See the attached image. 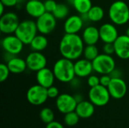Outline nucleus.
Returning a JSON list of instances; mask_svg holds the SVG:
<instances>
[{
    "instance_id": "18",
    "label": "nucleus",
    "mask_w": 129,
    "mask_h": 128,
    "mask_svg": "<svg viewBox=\"0 0 129 128\" xmlns=\"http://www.w3.org/2000/svg\"><path fill=\"white\" fill-rule=\"evenodd\" d=\"M24 8L27 14L36 19L46 12L44 2L42 0H27Z\"/></svg>"
},
{
    "instance_id": "24",
    "label": "nucleus",
    "mask_w": 129,
    "mask_h": 128,
    "mask_svg": "<svg viewBox=\"0 0 129 128\" xmlns=\"http://www.w3.org/2000/svg\"><path fill=\"white\" fill-rule=\"evenodd\" d=\"M89 21L99 22L102 20L104 17V11L102 7L99 5H93L87 13Z\"/></svg>"
},
{
    "instance_id": "22",
    "label": "nucleus",
    "mask_w": 129,
    "mask_h": 128,
    "mask_svg": "<svg viewBox=\"0 0 129 128\" xmlns=\"http://www.w3.org/2000/svg\"><path fill=\"white\" fill-rule=\"evenodd\" d=\"M6 64L8 65L11 73L13 74L23 73L27 69L26 60H23L17 56L13 57L8 61H7Z\"/></svg>"
},
{
    "instance_id": "7",
    "label": "nucleus",
    "mask_w": 129,
    "mask_h": 128,
    "mask_svg": "<svg viewBox=\"0 0 129 128\" xmlns=\"http://www.w3.org/2000/svg\"><path fill=\"white\" fill-rule=\"evenodd\" d=\"M20 21L18 15L12 11L6 12L1 15L0 31L5 35L14 34Z\"/></svg>"
},
{
    "instance_id": "31",
    "label": "nucleus",
    "mask_w": 129,
    "mask_h": 128,
    "mask_svg": "<svg viewBox=\"0 0 129 128\" xmlns=\"http://www.w3.org/2000/svg\"><path fill=\"white\" fill-rule=\"evenodd\" d=\"M58 3H57L56 0H45L44 1V5L46 12L53 13L55 10L57 5Z\"/></svg>"
},
{
    "instance_id": "23",
    "label": "nucleus",
    "mask_w": 129,
    "mask_h": 128,
    "mask_svg": "<svg viewBox=\"0 0 129 128\" xmlns=\"http://www.w3.org/2000/svg\"><path fill=\"white\" fill-rule=\"evenodd\" d=\"M48 45V40L45 35L39 34L37 35L29 44V46L33 51H39L42 52L46 49Z\"/></svg>"
},
{
    "instance_id": "12",
    "label": "nucleus",
    "mask_w": 129,
    "mask_h": 128,
    "mask_svg": "<svg viewBox=\"0 0 129 128\" xmlns=\"http://www.w3.org/2000/svg\"><path fill=\"white\" fill-rule=\"evenodd\" d=\"M78 103L74 96L69 94H61L56 100V106L58 111L63 114H67L76 110Z\"/></svg>"
},
{
    "instance_id": "37",
    "label": "nucleus",
    "mask_w": 129,
    "mask_h": 128,
    "mask_svg": "<svg viewBox=\"0 0 129 128\" xmlns=\"http://www.w3.org/2000/svg\"><path fill=\"white\" fill-rule=\"evenodd\" d=\"M110 75L111 76L112 78H122V72L120 69L115 68L111 73L110 74Z\"/></svg>"
},
{
    "instance_id": "17",
    "label": "nucleus",
    "mask_w": 129,
    "mask_h": 128,
    "mask_svg": "<svg viewBox=\"0 0 129 128\" xmlns=\"http://www.w3.org/2000/svg\"><path fill=\"white\" fill-rule=\"evenodd\" d=\"M74 69L76 76L79 78L88 77L94 71L92 62L85 58L76 60L74 63Z\"/></svg>"
},
{
    "instance_id": "10",
    "label": "nucleus",
    "mask_w": 129,
    "mask_h": 128,
    "mask_svg": "<svg viewBox=\"0 0 129 128\" xmlns=\"http://www.w3.org/2000/svg\"><path fill=\"white\" fill-rule=\"evenodd\" d=\"M57 20L52 13L45 12L36 20L38 32L43 35L51 33L56 28Z\"/></svg>"
},
{
    "instance_id": "29",
    "label": "nucleus",
    "mask_w": 129,
    "mask_h": 128,
    "mask_svg": "<svg viewBox=\"0 0 129 128\" xmlns=\"http://www.w3.org/2000/svg\"><path fill=\"white\" fill-rule=\"evenodd\" d=\"M79 118L80 117L79 116V115L76 112V111H73L65 114L63 121L65 124H67L69 127H73L76 126L79 123Z\"/></svg>"
},
{
    "instance_id": "27",
    "label": "nucleus",
    "mask_w": 129,
    "mask_h": 128,
    "mask_svg": "<svg viewBox=\"0 0 129 128\" xmlns=\"http://www.w3.org/2000/svg\"><path fill=\"white\" fill-rule=\"evenodd\" d=\"M57 20H64L67 19L69 14V8L66 4L58 3L55 10L52 13Z\"/></svg>"
},
{
    "instance_id": "2",
    "label": "nucleus",
    "mask_w": 129,
    "mask_h": 128,
    "mask_svg": "<svg viewBox=\"0 0 129 128\" xmlns=\"http://www.w3.org/2000/svg\"><path fill=\"white\" fill-rule=\"evenodd\" d=\"M55 78L63 83H70L76 77L73 60L62 57L57 60L52 69Z\"/></svg>"
},
{
    "instance_id": "4",
    "label": "nucleus",
    "mask_w": 129,
    "mask_h": 128,
    "mask_svg": "<svg viewBox=\"0 0 129 128\" xmlns=\"http://www.w3.org/2000/svg\"><path fill=\"white\" fill-rule=\"evenodd\" d=\"M38 29L36 21L25 20L20 21L14 35L18 37L24 45H29L32 40L38 35Z\"/></svg>"
},
{
    "instance_id": "21",
    "label": "nucleus",
    "mask_w": 129,
    "mask_h": 128,
    "mask_svg": "<svg viewBox=\"0 0 129 128\" xmlns=\"http://www.w3.org/2000/svg\"><path fill=\"white\" fill-rule=\"evenodd\" d=\"M75 111L80 118H89L94 113V105L90 100H82L78 103Z\"/></svg>"
},
{
    "instance_id": "35",
    "label": "nucleus",
    "mask_w": 129,
    "mask_h": 128,
    "mask_svg": "<svg viewBox=\"0 0 129 128\" xmlns=\"http://www.w3.org/2000/svg\"><path fill=\"white\" fill-rule=\"evenodd\" d=\"M111 80H112V78L110 75V74L101 75V76L100 77V84L107 88L109 86Z\"/></svg>"
},
{
    "instance_id": "26",
    "label": "nucleus",
    "mask_w": 129,
    "mask_h": 128,
    "mask_svg": "<svg viewBox=\"0 0 129 128\" xmlns=\"http://www.w3.org/2000/svg\"><path fill=\"white\" fill-rule=\"evenodd\" d=\"M99 54V51L96 45H88L85 47L82 55L84 58L92 62Z\"/></svg>"
},
{
    "instance_id": "40",
    "label": "nucleus",
    "mask_w": 129,
    "mask_h": 128,
    "mask_svg": "<svg viewBox=\"0 0 129 128\" xmlns=\"http://www.w3.org/2000/svg\"><path fill=\"white\" fill-rule=\"evenodd\" d=\"M5 8H6V7H5L3 4H2V3L0 2V15H2V14H5V12H4Z\"/></svg>"
},
{
    "instance_id": "38",
    "label": "nucleus",
    "mask_w": 129,
    "mask_h": 128,
    "mask_svg": "<svg viewBox=\"0 0 129 128\" xmlns=\"http://www.w3.org/2000/svg\"><path fill=\"white\" fill-rule=\"evenodd\" d=\"M45 128H64V127H63V126L60 123H59L58 121H51V123L47 124L46 127Z\"/></svg>"
},
{
    "instance_id": "33",
    "label": "nucleus",
    "mask_w": 129,
    "mask_h": 128,
    "mask_svg": "<svg viewBox=\"0 0 129 128\" xmlns=\"http://www.w3.org/2000/svg\"><path fill=\"white\" fill-rule=\"evenodd\" d=\"M104 54H108V55H113L115 54V47L113 43H104V45L102 47Z\"/></svg>"
},
{
    "instance_id": "36",
    "label": "nucleus",
    "mask_w": 129,
    "mask_h": 128,
    "mask_svg": "<svg viewBox=\"0 0 129 128\" xmlns=\"http://www.w3.org/2000/svg\"><path fill=\"white\" fill-rule=\"evenodd\" d=\"M0 2L3 4L5 7L11 8L17 5L18 0H0Z\"/></svg>"
},
{
    "instance_id": "34",
    "label": "nucleus",
    "mask_w": 129,
    "mask_h": 128,
    "mask_svg": "<svg viewBox=\"0 0 129 128\" xmlns=\"http://www.w3.org/2000/svg\"><path fill=\"white\" fill-rule=\"evenodd\" d=\"M47 92H48V98H57L60 94H59V90L57 89V87L52 85L50 88H47Z\"/></svg>"
},
{
    "instance_id": "25",
    "label": "nucleus",
    "mask_w": 129,
    "mask_h": 128,
    "mask_svg": "<svg viewBox=\"0 0 129 128\" xmlns=\"http://www.w3.org/2000/svg\"><path fill=\"white\" fill-rule=\"evenodd\" d=\"M72 5L79 14L88 13L93 6L91 0H74Z\"/></svg>"
},
{
    "instance_id": "13",
    "label": "nucleus",
    "mask_w": 129,
    "mask_h": 128,
    "mask_svg": "<svg viewBox=\"0 0 129 128\" xmlns=\"http://www.w3.org/2000/svg\"><path fill=\"white\" fill-rule=\"evenodd\" d=\"M111 97L119 100L123 98L127 93V84L122 78H112L107 87Z\"/></svg>"
},
{
    "instance_id": "20",
    "label": "nucleus",
    "mask_w": 129,
    "mask_h": 128,
    "mask_svg": "<svg viewBox=\"0 0 129 128\" xmlns=\"http://www.w3.org/2000/svg\"><path fill=\"white\" fill-rule=\"evenodd\" d=\"M82 38L86 45H96L100 40L99 29H98L94 26H86L82 32Z\"/></svg>"
},
{
    "instance_id": "6",
    "label": "nucleus",
    "mask_w": 129,
    "mask_h": 128,
    "mask_svg": "<svg viewBox=\"0 0 129 128\" xmlns=\"http://www.w3.org/2000/svg\"><path fill=\"white\" fill-rule=\"evenodd\" d=\"M110 97L107 88L101 84L91 88L88 91V99L96 106H106L109 103Z\"/></svg>"
},
{
    "instance_id": "9",
    "label": "nucleus",
    "mask_w": 129,
    "mask_h": 128,
    "mask_svg": "<svg viewBox=\"0 0 129 128\" xmlns=\"http://www.w3.org/2000/svg\"><path fill=\"white\" fill-rule=\"evenodd\" d=\"M1 45L5 52L17 56L23 51V45H25L14 34H10L6 35V36L2 39Z\"/></svg>"
},
{
    "instance_id": "32",
    "label": "nucleus",
    "mask_w": 129,
    "mask_h": 128,
    "mask_svg": "<svg viewBox=\"0 0 129 128\" xmlns=\"http://www.w3.org/2000/svg\"><path fill=\"white\" fill-rule=\"evenodd\" d=\"M87 84L90 87V88L96 87L100 84V78L95 75H91L88 77Z\"/></svg>"
},
{
    "instance_id": "8",
    "label": "nucleus",
    "mask_w": 129,
    "mask_h": 128,
    "mask_svg": "<svg viewBox=\"0 0 129 128\" xmlns=\"http://www.w3.org/2000/svg\"><path fill=\"white\" fill-rule=\"evenodd\" d=\"M47 88L37 84L31 86L26 92L27 101L34 106H40L46 102L48 100Z\"/></svg>"
},
{
    "instance_id": "5",
    "label": "nucleus",
    "mask_w": 129,
    "mask_h": 128,
    "mask_svg": "<svg viewBox=\"0 0 129 128\" xmlns=\"http://www.w3.org/2000/svg\"><path fill=\"white\" fill-rule=\"evenodd\" d=\"M94 71L100 75L110 74L116 68V62L112 55L100 54L92 61Z\"/></svg>"
},
{
    "instance_id": "28",
    "label": "nucleus",
    "mask_w": 129,
    "mask_h": 128,
    "mask_svg": "<svg viewBox=\"0 0 129 128\" xmlns=\"http://www.w3.org/2000/svg\"><path fill=\"white\" fill-rule=\"evenodd\" d=\"M39 118L45 124H49L54 121V113L50 108H43L39 113Z\"/></svg>"
},
{
    "instance_id": "11",
    "label": "nucleus",
    "mask_w": 129,
    "mask_h": 128,
    "mask_svg": "<svg viewBox=\"0 0 129 128\" xmlns=\"http://www.w3.org/2000/svg\"><path fill=\"white\" fill-rule=\"evenodd\" d=\"M27 69L33 72H38L46 67L47 59L45 56L39 51H32L26 57Z\"/></svg>"
},
{
    "instance_id": "41",
    "label": "nucleus",
    "mask_w": 129,
    "mask_h": 128,
    "mask_svg": "<svg viewBox=\"0 0 129 128\" xmlns=\"http://www.w3.org/2000/svg\"><path fill=\"white\" fill-rule=\"evenodd\" d=\"M125 35H128V36L129 37V27L128 28H127V29H126V30H125Z\"/></svg>"
},
{
    "instance_id": "1",
    "label": "nucleus",
    "mask_w": 129,
    "mask_h": 128,
    "mask_svg": "<svg viewBox=\"0 0 129 128\" xmlns=\"http://www.w3.org/2000/svg\"><path fill=\"white\" fill-rule=\"evenodd\" d=\"M85 43L82 36L78 34L65 33L59 44V51L62 57L76 60L83 54Z\"/></svg>"
},
{
    "instance_id": "30",
    "label": "nucleus",
    "mask_w": 129,
    "mask_h": 128,
    "mask_svg": "<svg viewBox=\"0 0 129 128\" xmlns=\"http://www.w3.org/2000/svg\"><path fill=\"white\" fill-rule=\"evenodd\" d=\"M11 73L8 65L6 63H1L0 64V81L4 82L6 81L9 76V74Z\"/></svg>"
},
{
    "instance_id": "39",
    "label": "nucleus",
    "mask_w": 129,
    "mask_h": 128,
    "mask_svg": "<svg viewBox=\"0 0 129 128\" xmlns=\"http://www.w3.org/2000/svg\"><path fill=\"white\" fill-rule=\"evenodd\" d=\"M74 97H75L76 100L77 101V103H79V102H81V101L83 100L82 98V96L80 94H76V95L74 96Z\"/></svg>"
},
{
    "instance_id": "14",
    "label": "nucleus",
    "mask_w": 129,
    "mask_h": 128,
    "mask_svg": "<svg viewBox=\"0 0 129 128\" xmlns=\"http://www.w3.org/2000/svg\"><path fill=\"white\" fill-rule=\"evenodd\" d=\"M100 39L104 43H114L119 37V32L116 25L113 23H105L99 28Z\"/></svg>"
},
{
    "instance_id": "3",
    "label": "nucleus",
    "mask_w": 129,
    "mask_h": 128,
    "mask_svg": "<svg viewBox=\"0 0 129 128\" xmlns=\"http://www.w3.org/2000/svg\"><path fill=\"white\" fill-rule=\"evenodd\" d=\"M108 15L111 22L117 26H122L129 21V7L122 0L115 1L109 8Z\"/></svg>"
},
{
    "instance_id": "16",
    "label": "nucleus",
    "mask_w": 129,
    "mask_h": 128,
    "mask_svg": "<svg viewBox=\"0 0 129 128\" xmlns=\"http://www.w3.org/2000/svg\"><path fill=\"white\" fill-rule=\"evenodd\" d=\"M115 54L122 60L129 59V37L128 35H119L114 41Z\"/></svg>"
},
{
    "instance_id": "19",
    "label": "nucleus",
    "mask_w": 129,
    "mask_h": 128,
    "mask_svg": "<svg viewBox=\"0 0 129 128\" xmlns=\"http://www.w3.org/2000/svg\"><path fill=\"white\" fill-rule=\"evenodd\" d=\"M36 78L37 83L45 88H48L52 86L54 84V80L56 79L53 70L47 67H45L36 72Z\"/></svg>"
},
{
    "instance_id": "15",
    "label": "nucleus",
    "mask_w": 129,
    "mask_h": 128,
    "mask_svg": "<svg viewBox=\"0 0 129 128\" xmlns=\"http://www.w3.org/2000/svg\"><path fill=\"white\" fill-rule=\"evenodd\" d=\"M84 23L85 22L80 14L71 15L65 20L63 24V30L65 33L78 34V32L82 30Z\"/></svg>"
}]
</instances>
